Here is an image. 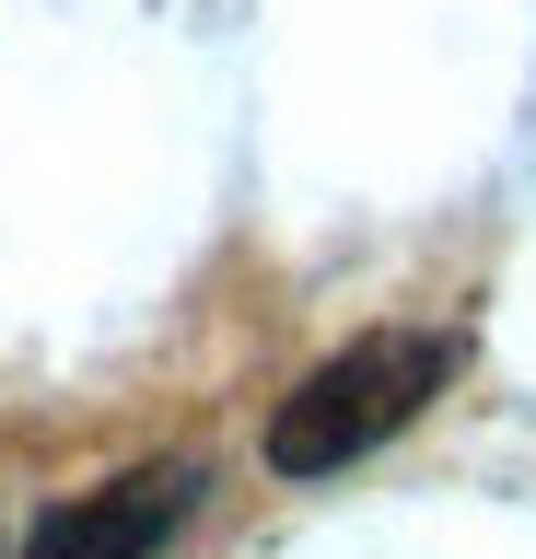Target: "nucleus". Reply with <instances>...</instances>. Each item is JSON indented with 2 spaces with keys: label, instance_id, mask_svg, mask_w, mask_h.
I'll return each mask as SVG.
<instances>
[{
  "label": "nucleus",
  "instance_id": "f03ea898",
  "mask_svg": "<svg viewBox=\"0 0 536 559\" xmlns=\"http://www.w3.org/2000/svg\"><path fill=\"white\" fill-rule=\"evenodd\" d=\"M199 466L187 454H164V466H129V478L82 489V501H59V513L24 536V559H152L164 536H176L187 513H199Z\"/></svg>",
  "mask_w": 536,
  "mask_h": 559
},
{
  "label": "nucleus",
  "instance_id": "f257e3e1",
  "mask_svg": "<svg viewBox=\"0 0 536 559\" xmlns=\"http://www.w3.org/2000/svg\"><path fill=\"white\" fill-rule=\"evenodd\" d=\"M443 373H455V349L431 338V326H373V338H350L338 361H315V373L281 396L269 466H281V478H326V466L373 454L385 431H408V419L431 408Z\"/></svg>",
  "mask_w": 536,
  "mask_h": 559
}]
</instances>
